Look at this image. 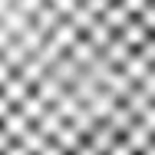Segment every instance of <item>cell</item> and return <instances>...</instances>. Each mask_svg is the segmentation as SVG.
I'll return each instance as SVG.
<instances>
[{
    "label": "cell",
    "mask_w": 155,
    "mask_h": 155,
    "mask_svg": "<svg viewBox=\"0 0 155 155\" xmlns=\"http://www.w3.org/2000/svg\"><path fill=\"white\" fill-rule=\"evenodd\" d=\"M63 89H66V86H63L56 76H50V69H46V73L33 83V96H36L40 102H46V106H53V102L63 96Z\"/></svg>",
    "instance_id": "6da1fadb"
},
{
    "label": "cell",
    "mask_w": 155,
    "mask_h": 155,
    "mask_svg": "<svg viewBox=\"0 0 155 155\" xmlns=\"http://www.w3.org/2000/svg\"><path fill=\"white\" fill-rule=\"evenodd\" d=\"M99 53H102V60L109 63V66H116V69H119V66H122V63L129 60V56H132V46L125 43L119 33H112V40H109V43H106V46H102Z\"/></svg>",
    "instance_id": "7a4b0ae2"
},
{
    "label": "cell",
    "mask_w": 155,
    "mask_h": 155,
    "mask_svg": "<svg viewBox=\"0 0 155 155\" xmlns=\"http://www.w3.org/2000/svg\"><path fill=\"white\" fill-rule=\"evenodd\" d=\"M69 89H73V96H76L79 102H89V99H93V96L99 93V89H102V83L96 79L93 73H86V69H79V76L73 79V86H69Z\"/></svg>",
    "instance_id": "3957f363"
},
{
    "label": "cell",
    "mask_w": 155,
    "mask_h": 155,
    "mask_svg": "<svg viewBox=\"0 0 155 155\" xmlns=\"http://www.w3.org/2000/svg\"><path fill=\"white\" fill-rule=\"evenodd\" d=\"M116 139H119V135L112 132V125H109V122H96V129L86 135V142H89V145H93L99 155H106V152H109Z\"/></svg>",
    "instance_id": "277c9868"
},
{
    "label": "cell",
    "mask_w": 155,
    "mask_h": 155,
    "mask_svg": "<svg viewBox=\"0 0 155 155\" xmlns=\"http://www.w3.org/2000/svg\"><path fill=\"white\" fill-rule=\"evenodd\" d=\"M46 36H50V40H53V43H56V46H60L63 53H66V50H69V46H73V43H76V36H79V30H76V27H73V20H69V17H63L60 23H56V27H53V30L46 33Z\"/></svg>",
    "instance_id": "5b68a950"
},
{
    "label": "cell",
    "mask_w": 155,
    "mask_h": 155,
    "mask_svg": "<svg viewBox=\"0 0 155 155\" xmlns=\"http://www.w3.org/2000/svg\"><path fill=\"white\" fill-rule=\"evenodd\" d=\"M116 102H119V99L109 93V89H99V93H96L93 99H89V102H83V106H86V109L93 112V119H96V122H102V119H106V116L112 112V106H116Z\"/></svg>",
    "instance_id": "8992f818"
},
{
    "label": "cell",
    "mask_w": 155,
    "mask_h": 155,
    "mask_svg": "<svg viewBox=\"0 0 155 155\" xmlns=\"http://www.w3.org/2000/svg\"><path fill=\"white\" fill-rule=\"evenodd\" d=\"M132 86H135V79H132L125 69H112V73L106 76V83H102V89H109V93L116 96V99H125Z\"/></svg>",
    "instance_id": "52a82bcc"
},
{
    "label": "cell",
    "mask_w": 155,
    "mask_h": 155,
    "mask_svg": "<svg viewBox=\"0 0 155 155\" xmlns=\"http://www.w3.org/2000/svg\"><path fill=\"white\" fill-rule=\"evenodd\" d=\"M60 20H63V13L56 10V7H53V3H50V0H46V3H43V7H40V10H36V13L30 17V23H33V27H36L40 33H50L53 27H56V23H60Z\"/></svg>",
    "instance_id": "ba28073f"
},
{
    "label": "cell",
    "mask_w": 155,
    "mask_h": 155,
    "mask_svg": "<svg viewBox=\"0 0 155 155\" xmlns=\"http://www.w3.org/2000/svg\"><path fill=\"white\" fill-rule=\"evenodd\" d=\"M0 93L7 96V102H10V106H17V102H20L23 96L30 93V83H27V79L20 76V73H10V76L3 79V86H0Z\"/></svg>",
    "instance_id": "9c48e42d"
},
{
    "label": "cell",
    "mask_w": 155,
    "mask_h": 155,
    "mask_svg": "<svg viewBox=\"0 0 155 155\" xmlns=\"http://www.w3.org/2000/svg\"><path fill=\"white\" fill-rule=\"evenodd\" d=\"M0 125H3V132H7V135L17 142V139H20V135H23V132H27L33 122L27 119V116H23V112H20V109H17V106H13V109H10V112L0 119Z\"/></svg>",
    "instance_id": "30bf717a"
},
{
    "label": "cell",
    "mask_w": 155,
    "mask_h": 155,
    "mask_svg": "<svg viewBox=\"0 0 155 155\" xmlns=\"http://www.w3.org/2000/svg\"><path fill=\"white\" fill-rule=\"evenodd\" d=\"M79 69H83V66H76V63L69 60V53H63L56 63H50V76H56L63 86H73V79L79 76Z\"/></svg>",
    "instance_id": "8fae6325"
},
{
    "label": "cell",
    "mask_w": 155,
    "mask_h": 155,
    "mask_svg": "<svg viewBox=\"0 0 155 155\" xmlns=\"http://www.w3.org/2000/svg\"><path fill=\"white\" fill-rule=\"evenodd\" d=\"M99 17H102V23H106L109 30H116V33H119V30L125 27V23L132 20V13L125 10V7L119 3V0H112V3H109V7H106V10L99 13Z\"/></svg>",
    "instance_id": "7c38bea8"
},
{
    "label": "cell",
    "mask_w": 155,
    "mask_h": 155,
    "mask_svg": "<svg viewBox=\"0 0 155 155\" xmlns=\"http://www.w3.org/2000/svg\"><path fill=\"white\" fill-rule=\"evenodd\" d=\"M122 139L129 142V149L139 155V152H142V149H145V145H149V142L155 139V135H152V132H149V129H145L142 122H139V119H135V122H132V125H129V129L122 132Z\"/></svg>",
    "instance_id": "4fadbf2b"
},
{
    "label": "cell",
    "mask_w": 155,
    "mask_h": 155,
    "mask_svg": "<svg viewBox=\"0 0 155 155\" xmlns=\"http://www.w3.org/2000/svg\"><path fill=\"white\" fill-rule=\"evenodd\" d=\"M119 36H122V40L129 43V46H132V50H139V46H142V43H145V40H149L152 33L145 30V23H142L139 17H132V20L125 23L122 30H119Z\"/></svg>",
    "instance_id": "5bb4252c"
},
{
    "label": "cell",
    "mask_w": 155,
    "mask_h": 155,
    "mask_svg": "<svg viewBox=\"0 0 155 155\" xmlns=\"http://www.w3.org/2000/svg\"><path fill=\"white\" fill-rule=\"evenodd\" d=\"M66 53H69V60L76 63V66H86V63H93V60H96V53H99V50H96L93 43H89V40L79 33V36H76V43H73Z\"/></svg>",
    "instance_id": "9a60e30c"
},
{
    "label": "cell",
    "mask_w": 155,
    "mask_h": 155,
    "mask_svg": "<svg viewBox=\"0 0 155 155\" xmlns=\"http://www.w3.org/2000/svg\"><path fill=\"white\" fill-rule=\"evenodd\" d=\"M63 122H66V119L60 116V109H56V106H46V109L40 112V119H36L33 125H36L43 135H50V139H53V135L60 132V125H63Z\"/></svg>",
    "instance_id": "2e32d148"
},
{
    "label": "cell",
    "mask_w": 155,
    "mask_h": 155,
    "mask_svg": "<svg viewBox=\"0 0 155 155\" xmlns=\"http://www.w3.org/2000/svg\"><path fill=\"white\" fill-rule=\"evenodd\" d=\"M102 122H109V125H112V132H116V135H122L125 129H129V125L135 122V116H132V112L125 109V102H122V99H119V102L112 106V112H109V116H106Z\"/></svg>",
    "instance_id": "e0dca14e"
},
{
    "label": "cell",
    "mask_w": 155,
    "mask_h": 155,
    "mask_svg": "<svg viewBox=\"0 0 155 155\" xmlns=\"http://www.w3.org/2000/svg\"><path fill=\"white\" fill-rule=\"evenodd\" d=\"M0 23H3V27H7L10 33H13V36H20V33L30 27V17H27V13H20V10H17V7L10 3V7H7L3 13H0Z\"/></svg>",
    "instance_id": "ac0fdd59"
},
{
    "label": "cell",
    "mask_w": 155,
    "mask_h": 155,
    "mask_svg": "<svg viewBox=\"0 0 155 155\" xmlns=\"http://www.w3.org/2000/svg\"><path fill=\"white\" fill-rule=\"evenodd\" d=\"M53 142H56L63 152L69 155L73 149H76V145H79V142H83V132H79V129H73L69 122H63V125H60V132L53 135Z\"/></svg>",
    "instance_id": "d6986e66"
},
{
    "label": "cell",
    "mask_w": 155,
    "mask_h": 155,
    "mask_svg": "<svg viewBox=\"0 0 155 155\" xmlns=\"http://www.w3.org/2000/svg\"><path fill=\"white\" fill-rule=\"evenodd\" d=\"M112 33H116V30H109V27L102 23V17H96V20H93V27H89V30L83 33V36H86V40L93 43L96 50H102V46H106V43L112 40Z\"/></svg>",
    "instance_id": "ffe728a7"
},
{
    "label": "cell",
    "mask_w": 155,
    "mask_h": 155,
    "mask_svg": "<svg viewBox=\"0 0 155 155\" xmlns=\"http://www.w3.org/2000/svg\"><path fill=\"white\" fill-rule=\"evenodd\" d=\"M122 102H125V109H129V112H132V116L139 119V112H142V109H145V106H149L152 99H149V93H145V89H142V86L135 83V86L129 89V96H125Z\"/></svg>",
    "instance_id": "44dd1931"
},
{
    "label": "cell",
    "mask_w": 155,
    "mask_h": 155,
    "mask_svg": "<svg viewBox=\"0 0 155 155\" xmlns=\"http://www.w3.org/2000/svg\"><path fill=\"white\" fill-rule=\"evenodd\" d=\"M53 106L60 109V116H63V119H66V122H69V119H73V116L79 112V109H83V102H79L76 96H73V89H69V86L63 89V96H60V99H56V102H53Z\"/></svg>",
    "instance_id": "7402d4cb"
},
{
    "label": "cell",
    "mask_w": 155,
    "mask_h": 155,
    "mask_svg": "<svg viewBox=\"0 0 155 155\" xmlns=\"http://www.w3.org/2000/svg\"><path fill=\"white\" fill-rule=\"evenodd\" d=\"M17 142H20V145H23V149H27L30 155H36L40 149H43V145H46V142H50V135H43V132L36 129V125H30V129H27V132H23L20 139H17Z\"/></svg>",
    "instance_id": "603a6c76"
},
{
    "label": "cell",
    "mask_w": 155,
    "mask_h": 155,
    "mask_svg": "<svg viewBox=\"0 0 155 155\" xmlns=\"http://www.w3.org/2000/svg\"><path fill=\"white\" fill-rule=\"evenodd\" d=\"M0 56H3V60L10 63V66H13V69H17V66H20V63L27 60V56H30V50H27V46H23V43H20V40H17V36H13V40H10V43H7V46H3V50H0Z\"/></svg>",
    "instance_id": "cb8c5ba5"
},
{
    "label": "cell",
    "mask_w": 155,
    "mask_h": 155,
    "mask_svg": "<svg viewBox=\"0 0 155 155\" xmlns=\"http://www.w3.org/2000/svg\"><path fill=\"white\" fill-rule=\"evenodd\" d=\"M17 109H20V112H23L30 122H36V119H40V112L46 109V102H40V99L33 96V89H30V93H27L23 99H20V102H17Z\"/></svg>",
    "instance_id": "d4e9b609"
},
{
    "label": "cell",
    "mask_w": 155,
    "mask_h": 155,
    "mask_svg": "<svg viewBox=\"0 0 155 155\" xmlns=\"http://www.w3.org/2000/svg\"><path fill=\"white\" fill-rule=\"evenodd\" d=\"M119 69H125V73H129V76H132V79L139 83V79H142V76H145V73H149L152 66H149V63H145L142 56H139V53H135V50H132V56H129V60H125L122 66H119Z\"/></svg>",
    "instance_id": "484cf974"
},
{
    "label": "cell",
    "mask_w": 155,
    "mask_h": 155,
    "mask_svg": "<svg viewBox=\"0 0 155 155\" xmlns=\"http://www.w3.org/2000/svg\"><path fill=\"white\" fill-rule=\"evenodd\" d=\"M69 125H73V129H79V132H83V139H86V135H89V132L96 129V119H93V112L83 106V109H79L73 119H69Z\"/></svg>",
    "instance_id": "4316f807"
},
{
    "label": "cell",
    "mask_w": 155,
    "mask_h": 155,
    "mask_svg": "<svg viewBox=\"0 0 155 155\" xmlns=\"http://www.w3.org/2000/svg\"><path fill=\"white\" fill-rule=\"evenodd\" d=\"M17 40H20V43H23V46H27L30 53H36V50L43 46V40H46V33H40V30H36V27H33V23H30V27H27V30L20 33Z\"/></svg>",
    "instance_id": "83f0119b"
},
{
    "label": "cell",
    "mask_w": 155,
    "mask_h": 155,
    "mask_svg": "<svg viewBox=\"0 0 155 155\" xmlns=\"http://www.w3.org/2000/svg\"><path fill=\"white\" fill-rule=\"evenodd\" d=\"M139 20L145 23V30H149V33H155V0H149V3H145V10L139 13Z\"/></svg>",
    "instance_id": "f1b7e54d"
},
{
    "label": "cell",
    "mask_w": 155,
    "mask_h": 155,
    "mask_svg": "<svg viewBox=\"0 0 155 155\" xmlns=\"http://www.w3.org/2000/svg\"><path fill=\"white\" fill-rule=\"evenodd\" d=\"M135 53H139L142 60L149 63V66H155V36H149V40H145V43H142V46H139Z\"/></svg>",
    "instance_id": "f546056e"
},
{
    "label": "cell",
    "mask_w": 155,
    "mask_h": 155,
    "mask_svg": "<svg viewBox=\"0 0 155 155\" xmlns=\"http://www.w3.org/2000/svg\"><path fill=\"white\" fill-rule=\"evenodd\" d=\"M139 122H142V125H145V129L155 135V102H149V106L139 112Z\"/></svg>",
    "instance_id": "4dcf8cb0"
},
{
    "label": "cell",
    "mask_w": 155,
    "mask_h": 155,
    "mask_svg": "<svg viewBox=\"0 0 155 155\" xmlns=\"http://www.w3.org/2000/svg\"><path fill=\"white\" fill-rule=\"evenodd\" d=\"M43 3H46V0H13V7H17L20 13H27V17H33Z\"/></svg>",
    "instance_id": "1f68e13d"
},
{
    "label": "cell",
    "mask_w": 155,
    "mask_h": 155,
    "mask_svg": "<svg viewBox=\"0 0 155 155\" xmlns=\"http://www.w3.org/2000/svg\"><path fill=\"white\" fill-rule=\"evenodd\" d=\"M139 86H142V89L149 93V99L155 102V69H149V73H145L142 79H139Z\"/></svg>",
    "instance_id": "d6a6232c"
},
{
    "label": "cell",
    "mask_w": 155,
    "mask_h": 155,
    "mask_svg": "<svg viewBox=\"0 0 155 155\" xmlns=\"http://www.w3.org/2000/svg\"><path fill=\"white\" fill-rule=\"evenodd\" d=\"M106 155H135V152L129 149V142H125L122 135H119V139L112 142V149H109V152H106Z\"/></svg>",
    "instance_id": "836d02e7"
},
{
    "label": "cell",
    "mask_w": 155,
    "mask_h": 155,
    "mask_svg": "<svg viewBox=\"0 0 155 155\" xmlns=\"http://www.w3.org/2000/svg\"><path fill=\"white\" fill-rule=\"evenodd\" d=\"M50 3H53V7L60 10L63 17H69V13H73V10L79 7V0H50Z\"/></svg>",
    "instance_id": "e575fe53"
},
{
    "label": "cell",
    "mask_w": 155,
    "mask_h": 155,
    "mask_svg": "<svg viewBox=\"0 0 155 155\" xmlns=\"http://www.w3.org/2000/svg\"><path fill=\"white\" fill-rule=\"evenodd\" d=\"M119 3H122L125 10H129V13H132V17H139V13H142V10H145V3H149V0H119Z\"/></svg>",
    "instance_id": "d590c367"
},
{
    "label": "cell",
    "mask_w": 155,
    "mask_h": 155,
    "mask_svg": "<svg viewBox=\"0 0 155 155\" xmlns=\"http://www.w3.org/2000/svg\"><path fill=\"white\" fill-rule=\"evenodd\" d=\"M83 3H86V7H89V10L96 13V17H99V13H102V10H106V7L112 3V0H83Z\"/></svg>",
    "instance_id": "8d00e7d4"
},
{
    "label": "cell",
    "mask_w": 155,
    "mask_h": 155,
    "mask_svg": "<svg viewBox=\"0 0 155 155\" xmlns=\"http://www.w3.org/2000/svg\"><path fill=\"white\" fill-rule=\"evenodd\" d=\"M36 155H66V152H63L60 145H56V142L50 139V142H46V145H43V149H40V152H36Z\"/></svg>",
    "instance_id": "74e56055"
},
{
    "label": "cell",
    "mask_w": 155,
    "mask_h": 155,
    "mask_svg": "<svg viewBox=\"0 0 155 155\" xmlns=\"http://www.w3.org/2000/svg\"><path fill=\"white\" fill-rule=\"evenodd\" d=\"M10 145H13V139H10V135H7V132H3V125H0V155L7 152V149H10Z\"/></svg>",
    "instance_id": "f35d334b"
},
{
    "label": "cell",
    "mask_w": 155,
    "mask_h": 155,
    "mask_svg": "<svg viewBox=\"0 0 155 155\" xmlns=\"http://www.w3.org/2000/svg\"><path fill=\"white\" fill-rule=\"evenodd\" d=\"M10 40H13V33H10L7 27H3V23H0V50H3V46H7Z\"/></svg>",
    "instance_id": "ab89813d"
},
{
    "label": "cell",
    "mask_w": 155,
    "mask_h": 155,
    "mask_svg": "<svg viewBox=\"0 0 155 155\" xmlns=\"http://www.w3.org/2000/svg\"><path fill=\"white\" fill-rule=\"evenodd\" d=\"M3 155H30V152H27V149H23L20 142H13V145H10V149H7Z\"/></svg>",
    "instance_id": "60d3db41"
},
{
    "label": "cell",
    "mask_w": 155,
    "mask_h": 155,
    "mask_svg": "<svg viewBox=\"0 0 155 155\" xmlns=\"http://www.w3.org/2000/svg\"><path fill=\"white\" fill-rule=\"evenodd\" d=\"M10 109H13V106H10V102H7V96L0 93V119H3V116H7V112H10Z\"/></svg>",
    "instance_id": "b9f144b4"
},
{
    "label": "cell",
    "mask_w": 155,
    "mask_h": 155,
    "mask_svg": "<svg viewBox=\"0 0 155 155\" xmlns=\"http://www.w3.org/2000/svg\"><path fill=\"white\" fill-rule=\"evenodd\" d=\"M139 155H155V139H152V142H149V145H145V149H142Z\"/></svg>",
    "instance_id": "7bdbcfd3"
},
{
    "label": "cell",
    "mask_w": 155,
    "mask_h": 155,
    "mask_svg": "<svg viewBox=\"0 0 155 155\" xmlns=\"http://www.w3.org/2000/svg\"><path fill=\"white\" fill-rule=\"evenodd\" d=\"M152 69H155V66H152Z\"/></svg>",
    "instance_id": "ee69618b"
},
{
    "label": "cell",
    "mask_w": 155,
    "mask_h": 155,
    "mask_svg": "<svg viewBox=\"0 0 155 155\" xmlns=\"http://www.w3.org/2000/svg\"><path fill=\"white\" fill-rule=\"evenodd\" d=\"M152 36H155V33H152Z\"/></svg>",
    "instance_id": "f6af8a7d"
}]
</instances>
